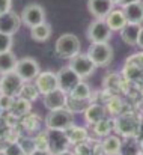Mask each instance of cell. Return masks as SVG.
<instances>
[{
    "instance_id": "cell-42",
    "label": "cell",
    "mask_w": 143,
    "mask_h": 155,
    "mask_svg": "<svg viewBox=\"0 0 143 155\" xmlns=\"http://www.w3.org/2000/svg\"><path fill=\"white\" fill-rule=\"evenodd\" d=\"M56 155H75V154H74V151L66 149V151H62V152H59V154H56Z\"/></svg>"
},
{
    "instance_id": "cell-24",
    "label": "cell",
    "mask_w": 143,
    "mask_h": 155,
    "mask_svg": "<svg viewBox=\"0 0 143 155\" xmlns=\"http://www.w3.org/2000/svg\"><path fill=\"white\" fill-rule=\"evenodd\" d=\"M65 133H66L68 140H69L71 145H78V143H83V142L88 140V130L83 128V127L72 125V127L68 128Z\"/></svg>"
},
{
    "instance_id": "cell-47",
    "label": "cell",
    "mask_w": 143,
    "mask_h": 155,
    "mask_svg": "<svg viewBox=\"0 0 143 155\" xmlns=\"http://www.w3.org/2000/svg\"><path fill=\"white\" fill-rule=\"evenodd\" d=\"M0 97H2V89H0Z\"/></svg>"
},
{
    "instance_id": "cell-1",
    "label": "cell",
    "mask_w": 143,
    "mask_h": 155,
    "mask_svg": "<svg viewBox=\"0 0 143 155\" xmlns=\"http://www.w3.org/2000/svg\"><path fill=\"white\" fill-rule=\"evenodd\" d=\"M140 130L142 122L134 114H121L115 119V131L125 139H136Z\"/></svg>"
},
{
    "instance_id": "cell-8",
    "label": "cell",
    "mask_w": 143,
    "mask_h": 155,
    "mask_svg": "<svg viewBox=\"0 0 143 155\" xmlns=\"http://www.w3.org/2000/svg\"><path fill=\"white\" fill-rule=\"evenodd\" d=\"M15 72L24 81H32L41 72V68H39V63L33 57H23V59H18L17 66H15Z\"/></svg>"
},
{
    "instance_id": "cell-41",
    "label": "cell",
    "mask_w": 143,
    "mask_h": 155,
    "mask_svg": "<svg viewBox=\"0 0 143 155\" xmlns=\"http://www.w3.org/2000/svg\"><path fill=\"white\" fill-rule=\"evenodd\" d=\"M134 2H140V0H121V2H119V6L122 8V6H127V5L134 3Z\"/></svg>"
},
{
    "instance_id": "cell-14",
    "label": "cell",
    "mask_w": 143,
    "mask_h": 155,
    "mask_svg": "<svg viewBox=\"0 0 143 155\" xmlns=\"http://www.w3.org/2000/svg\"><path fill=\"white\" fill-rule=\"evenodd\" d=\"M113 8L115 3L111 0H88V11L91 12V15L99 20H104Z\"/></svg>"
},
{
    "instance_id": "cell-45",
    "label": "cell",
    "mask_w": 143,
    "mask_h": 155,
    "mask_svg": "<svg viewBox=\"0 0 143 155\" xmlns=\"http://www.w3.org/2000/svg\"><path fill=\"white\" fill-rule=\"evenodd\" d=\"M3 113H5V111H3V108H2V107H0V116H2V114H3Z\"/></svg>"
},
{
    "instance_id": "cell-20",
    "label": "cell",
    "mask_w": 143,
    "mask_h": 155,
    "mask_svg": "<svg viewBox=\"0 0 143 155\" xmlns=\"http://www.w3.org/2000/svg\"><path fill=\"white\" fill-rule=\"evenodd\" d=\"M121 146H122V140L119 136H113L108 134L105 137H102L101 140V148L104 155H115L121 152Z\"/></svg>"
},
{
    "instance_id": "cell-19",
    "label": "cell",
    "mask_w": 143,
    "mask_h": 155,
    "mask_svg": "<svg viewBox=\"0 0 143 155\" xmlns=\"http://www.w3.org/2000/svg\"><path fill=\"white\" fill-rule=\"evenodd\" d=\"M142 24H133V23H127L125 27L121 30V38L127 45H137V39H139V33H140Z\"/></svg>"
},
{
    "instance_id": "cell-18",
    "label": "cell",
    "mask_w": 143,
    "mask_h": 155,
    "mask_svg": "<svg viewBox=\"0 0 143 155\" xmlns=\"http://www.w3.org/2000/svg\"><path fill=\"white\" fill-rule=\"evenodd\" d=\"M85 119L89 125H95L96 122L102 120L104 117H107V108L101 104L92 103L86 110H85Z\"/></svg>"
},
{
    "instance_id": "cell-21",
    "label": "cell",
    "mask_w": 143,
    "mask_h": 155,
    "mask_svg": "<svg viewBox=\"0 0 143 155\" xmlns=\"http://www.w3.org/2000/svg\"><path fill=\"white\" fill-rule=\"evenodd\" d=\"M51 32H53L51 26L48 24L47 21H44V23H41L38 26L30 27V38L33 41H36V42H45V41L50 39Z\"/></svg>"
},
{
    "instance_id": "cell-40",
    "label": "cell",
    "mask_w": 143,
    "mask_h": 155,
    "mask_svg": "<svg viewBox=\"0 0 143 155\" xmlns=\"http://www.w3.org/2000/svg\"><path fill=\"white\" fill-rule=\"evenodd\" d=\"M137 45H139V48H142V50H143V26H142V29H140V33H139Z\"/></svg>"
},
{
    "instance_id": "cell-32",
    "label": "cell",
    "mask_w": 143,
    "mask_h": 155,
    "mask_svg": "<svg viewBox=\"0 0 143 155\" xmlns=\"http://www.w3.org/2000/svg\"><path fill=\"white\" fill-rule=\"evenodd\" d=\"M18 143L21 145L23 151L26 152V155H30L36 148H35V142H33V137H20L18 139Z\"/></svg>"
},
{
    "instance_id": "cell-2",
    "label": "cell",
    "mask_w": 143,
    "mask_h": 155,
    "mask_svg": "<svg viewBox=\"0 0 143 155\" xmlns=\"http://www.w3.org/2000/svg\"><path fill=\"white\" fill-rule=\"evenodd\" d=\"M47 130H60L66 131L74 125V114L68 108H59V110H50L44 119Z\"/></svg>"
},
{
    "instance_id": "cell-5",
    "label": "cell",
    "mask_w": 143,
    "mask_h": 155,
    "mask_svg": "<svg viewBox=\"0 0 143 155\" xmlns=\"http://www.w3.org/2000/svg\"><path fill=\"white\" fill-rule=\"evenodd\" d=\"M113 30L108 27V24L105 23V20H99L96 18L95 21H92L86 30V36L91 41V44L96 42H108L111 38Z\"/></svg>"
},
{
    "instance_id": "cell-43",
    "label": "cell",
    "mask_w": 143,
    "mask_h": 155,
    "mask_svg": "<svg viewBox=\"0 0 143 155\" xmlns=\"http://www.w3.org/2000/svg\"><path fill=\"white\" fill-rule=\"evenodd\" d=\"M139 145H140V149L143 151V136H142V139L139 140Z\"/></svg>"
},
{
    "instance_id": "cell-16",
    "label": "cell",
    "mask_w": 143,
    "mask_h": 155,
    "mask_svg": "<svg viewBox=\"0 0 143 155\" xmlns=\"http://www.w3.org/2000/svg\"><path fill=\"white\" fill-rule=\"evenodd\" d=\"M122 11L125 14V18L128 23L133 24H142L143 23V2H134L127 6H122Z\"/></svg>"
},
{
    "instance_id": "cell-25",
    "label": "cell",
    "mask_w": 143,
    "mask_h": 155,
    "mask_svg": "<svg viewBox=\"0 0 143 155\" xmlns=\"http://www.w3.org/2000/svg\"><path fill=\"white\" fill-rule=\"evenodd\" d=\"M94 133L99 137H105L108 134H111V131H115V119H107L104 117L102 120L96 122L95 125H92Z\"/></svg>"
},
{
    "instance_id": "cell-38",
    "label": "cell",
    "mask_w": 143,
    "mask_h": 155,
    "mask_svg": "<svg viewBox=\"0 0 143 155\" xmlns=\"http://www.w3.org/2000/svg\"><path fill=\"white\" fill-rule=\"evenodd\" d=\"M12 6V0H0V15L5 12H9Z\"/></svg>"
},
{
    "instance_id": "cell-27",
    "label": "cell",
    "mask_w": 143,
    "mask_h": 155,
    "mask_svg": "<svg viewBox=\"0 0 143 155\" xmlns=\"http://www.w3.org/2000/svg\"><path fill=\"white\" fill-rule=\"evenodd\" d=\"M91 104H92V98H89V100H77V98H72V97L68 95V101H66V107L65 108H68L71 113H75V111L85 113V110Z\"/></svg>"
},
{
    "instance_id": "cell-17",
    "label": "cell",
    "mask_w": 143,
    "mask_h": 155,
    "mask_svg": "<svg viewBox=\"0 0 143 155\" xmlns=\"http://www.w3.org/2000/svg\"><path fill=\"white\" fill-rule=\"evenodd\" d=\"M104 20H105V23L108 24V27L113 32H121L125 27V24L128 23L127 18H125V14H124L122 8H113L111 12Z\"/></svg>"
},
{
    "instance_id": "cell-48",
    "label": "cell",
    "mask_w": 143,
    "mask_h": 155,
    "mask_svg": "<svg viewBox=\"0 0 143 155\" xmlns=\"http://www.w3.org/2000/svg\"><path fill=\"white\" fill-rule=\"evenodd\" d=\"M139 155H143V151H142V152H140V154H139Z\"/></svg>"
},
{
    "instance_id": "cell-34",
    "label": "cell",
    "mask_w": 143,
    "mask_h": 155,
    "mask_svg": "<svg viewBox=\"0 0 143 155\" xmlns=\"http://www.w3.org/2000/svg\"><path fill=\"white\" fill-rule=\"evenodd\" d=\"M11 134V122L8 120L6 116H0V140L6 139Z\"/></svg>"
},
{
    "instance_id": "cell-26",
    "label": "cell",
    "mask_w": 143,
    "mask_h": 155,
    "mask_svg": "<svg viewBox=\"0 0 143 155\" xmlns=\"http://www.w3.org/2000/svg\"><path fill=\"white\" fill-rule=\"evenodd\" d=\"M18 97L20 98H24V100H27L30 103H33V101H36L41 97V94H39V91H38V87L35 84H32L30 81H24V84H23Z\"/></svg>"
},
{
    "instance_id": "cell-15",
    "label": "cell",
    "mask_w": 143,
    "mask_h": 155,
    "mask_svg": "<svg viewBox=\"0 0 143 155\" xmlns=\"http://www.w3.org/2000/svg\"><path fill=\"white\" fill-rule=\"evenodd\" d=\"M44 105L50 110H59V108H65L66 101H68V94L63 92L62 89H56L53 92H50L47 95H44Z\"/></svg>"
},
{
    "instance_id": "cell-36",
    "label": "cell",
    "mask_w": 143,
    "mask_h": 155,
    "mask_svg": "<svg viewBox=\"0 0 143 155\" xmlns=\"http://www.w3.org/2000/svg\"><path fill=\"white\" fill-rule=\"evenodd\" d=\"M74 154L75 155H92V146L88 145L86 142L74 145Z\"/></svg>"
},
{
    "instance_id": "cell-28",
    "label": "cell",
    "mask_w": 143,
    "mask_h": 155,
    "mask_svg": "<svg viewBox=\"0 0 143 155\" xmlns=\"http://www.w3.org/2000/svg\"><path fill=\"white\" fill-rule=\"evenodd\" d=\"M68 95L72 97V98H77V100H89L91 95H92V91H91L89 84L81 80V81L72 89V92L68 94Z\"/></svg>"
},
{
    "instance_id": "cell-35",
    "label": "cell",
    "mask_w": 143,
    "mask_h": 155,
    "mask_svg": "<svg viewBox=\"0 0 143 155\" xmlns=\"http://www.w3.org/2000/svg\"><path fill=\"white\" fill-rule=\"evenodd\" d=\"M12 47V35H6L0 32V53L9 51Z\"/></svg>"
},
{
    "instance_id": "cell-13",
    "label": "cell",
    "mask_w": 143,
    "mask_h": 155,
    "mask_svg": "<svg viewBox=\"0 0 143 155\" xmlns=\"http://www.w3.org/2000/svg\"><path fill=\"white\" fill-rule=\"evenodd\" d=\"M21 26V17L12 11L0 15V32L6 35H15Z\"/></svg>"
},
{
    "instance_id": "cell-11",
    "label": "cell",
    "mask_w": 143,
    "mask_h": 155,
    "mask_svg": "<svg viewBox=\"0 0 143 155\" xmlns=\"http://www.w3.org/2000/svg\"><path fill=\"white\" fill-rule=\"evenodd\" d=\"M35 86L38 87L39 94L44 97L50 92L59 89V80H57V72L53 71H41L38 77L35 78Z\"/></svg>"
},
{
    "instance_id": "cell-29",
    "label": "cell",
    "mask_w": 143,
    "mask_h": 155,
    "mask_svg": "<svg viewBox=\"0 0 143 155\" xmlns=\"http://www.w3.org/2000/svg\"><path fill=\"white\" fill-rule=\"evenodd\" d=\"M142 152L140 149V145L136 139H127V142H122V146H121V152L122 155H139Z\"/></svg>"
},
{
    "instance_id": "cell-7",
    "label": "cell",
    "mask_w": 143,
    "mask_h": 155,
    "mask_svg": "<svg viewBox=\"0 0 143 155\" xmlns=\"http://www.w3.org/2000/svg\"><path fill=\"white\" fill-rule=\"evenodd\" d=\"M24 84V80L15 72H8L0 77V89L2 95H9V97H18L21 87Z\"/></svg>"
},
{
    "instance_id": "cell-37",
    "label": "cell",
    "mask_w": 143,
    "mask_h": 155,
    "mask_svg": "<svg viewBox=\"0 0 143 155\" xmlns=\"http://www.w3.org/2000/svg\"><path fill=\"white\" fill-rule=\"evenodd\" d=\"M15 101V97H9V95H2L0 97V107L3 108V111H9L12 104Z\"/></svg>"
},
{
    "instance_id": "cell-39",
    "label": "cell",
    "mask_w": 143,
    "mask_h": 155,
    "mask_svg": "<svg viewBox=\"0 0 143 155\" xmlns=\"http://www.w3.org/2000/svg\"><path fill=\"white\" fill-rule=\"evenodd\" d=\"M30 155H53L50 151H42V149H35Z\"/></svg>"
},
{
    "instance_id": "cell-33",
    "label": "cell",
    "mask_w": 143,
    "mask_h": 155,
    "mask_svg": "<svg viewBox=\"0 0 143 155\" xmlns=\"http://www.w3.org/2000/svg\"><path fill=\"white\" fill-rule=\"evenodd\" d=\"M38 124H39V116L38 114H26L24 117H23V125H24V128L26 130H35L36 127H38Z\"/></svg>"
},
{
    "instance_id": "cell-31",
    "label": "cell",
    "mask_w": 143,
    "mask_h": 155,
    "mask_svg": "<svg viewBox=\"0 0 143 155\" xmlns=\"http://www.w3.org/2000/svg\"><path fill=\"white\" fill-rule=\"evenodd\" d=\"M2 152H3L5 155H26V152H24L23 148H21V145L18 143V140L8 142Z\"/></svg>"
},
{
    "instance_id": "cell-44",
    "label": "cell",
    "mask_w": 143,
    "mask_h": 155,
    "mask_svg": "<svg viewBox=\"0 0 143 155\" xmlns=\"http://www.w3.org/2000/svg\"><path fill=\"white\" fill-rule=\"evenodd\" d=\"M111 2H113L115 5H119V2H121V0H111Z\"/></svg>"
},
{
    "instance_id": "cell-12",
    "label": "cell",
    "mask_w": 143,
    "mask_h": 155,
    "mask_svg": "<svg viewBox=\"0 0 143 155\" xmlns=\"http://www.w3.org/2000/svg\"><path fill=\"white\" fill-rule=\"evenodd\" d=\"M48 131V151L53 155L59 154L62 151L69 149L71 143L65 131L60 130H47Z\"/></svg>"
},
{
    "instance_id": "cell-46",
    "label": "cell",
    "mask_w": 143,
    "mask_h": 155,
    "mask_svg": "<svg viewBox=\"0 0 143 155\" xmlns=\"http://www.w3.org/2000/svg\"><path fill=\"white\" fill-rule=\"evenodd\" d=\"M0 155H5V154H3V152H2V151H0Z\"/></svg>"
},
{
    "instance_id": "cell-22",
    "label": "cell",
    "mask_w": 143,
    "mask_h": 155,
    "mask_svg": "<svg viewBox=\"0 0 143 155\" xmlns=\"http://www.w3.org/2000/svg\"><path fill=\"white\" fill-rule=\"evenodd\" d=\"M17 62H18L17 56L11 50L9 51H5V53H0V75L15 71Z\"/></svg>"
},
{
    "instance_id": "cell-23",
    "label": "cell",
    "mask_w": 143,
    "mask_h": 155,
    "mask_svg": "<svg viewBox=\"0 0 143 155\" xmlns=\"http://www.w3.org/2000/svg\"><path fill=\"white\" fill-rule=\"evenodd\" d=\"M30 108H32V103L24 100V98H15V101L12 104L11 110H9V114L12 117H24L26 114L30 113Z\"/></svg>"
},
{
    "instance_id": "cell-4",
    "label": "cell",
    "mask_w": 143,
    "mask_h": 155,
    "mask_svg": "<svg viewBox=\"0 0 143 155\" xmlns=\"http://www.w3.org/2000/svg\"><path fill=\"white\" fill-rule=\"evenodd\" d=\"M113 47L108 42H96V44H91L89 50H88V56L94 60L96 68H104L108 66L113 60Z\"/></svg>"
},
{
    "instance_id": "cell-30",
    "label": "cell",
    "mask_w": 143,
    "mask_h": 155,
    "mask_svg": "<svg viewBox=\"0 0 143 155\" xmlns=\"http://www.w3.org/2000/svg\"><path fill=\"white\" fill-rule=\"evenodd\" d=\"M33 142L36 149L48 151V131H38L33 137Z\"/></svg>"
},
{
    "instance_id": "cell-9",
    "label": "cell",
    "mask_w": 143,
    "mask_h": 155,
    "mask_svg": "<svg viewBox=\"0 0 143 155\" xmlns=\"http://www.w3.org/2000/svg\"><path fill=\"white\" fill-rule=\"evenodd\" d=\"M21 21L27 26V27H33L38 26L41 23L45 21V11L41 5L38 3H30L23 9L21 14Z\"/></svg>"
},
{
    "instance_id": "cell-10",
    "label": "cell",
    "mask_w": 143,
    "mask_h": 155,
    "mask_svg": "<svg viewBox=\"0 0 143 155\" xmlns=\"http://www.w3.org/2000/svg\"><path fill=\"white\" fill-rule=\"evenodd\" d=\"M57 80H59V89H62L66 94H71L72 89L81 81V78L78 77V74L68 65L59 69L57 72Z\"/></svg>"
},
{
    "instance_id": "cell-3",
    "label": "cell",
    "mask_w": 143,
    "mask_h": 155,
    "mask_svg": "<svg viewBox=\"0 0 143 155\" xmlns=\"http://www.w3.org/2000/svg\"><path fill=\"white\" fill-rule=\"evenodd\" d=\"M54 48L57 56L63 57V59H71L74 56H77L80 53L81 48V44H80V39L72 35V33H63L57 38L56 44H54Z\"/></svg>"
},
{
    "instance_id": "cell-49",
    "label": "cell",
    "mask_w": 143,
    "mask_h": 155,
    "mask_svg": "<svg viewBox=\"0 0 143 155\" xmlns=\"http://www.w3.org/2000/svg\"><path fill=\"white\" fill-rule=\"evenodd\" d=\"M115 155H122V154H115Z\"/></svg>"
},
{
    "instance_id": "cell-6",
    "label": "cell",
    "mask_w": 143,
    "mask_h": 155,
    "mask_svg": "<svg viewBox=\"0 0 143 155\" xmlns=\"http://www.w3.org/2000/svg\"><path fill=\"white\" fill-rule=\"evenodd\" d=\"M69 66L78 74V77L81 80L91 77L96 69V65L94 63V60L88 56V53H78L77 56L71 57L69 59Z\"/></svg>"
}]
</instances>
